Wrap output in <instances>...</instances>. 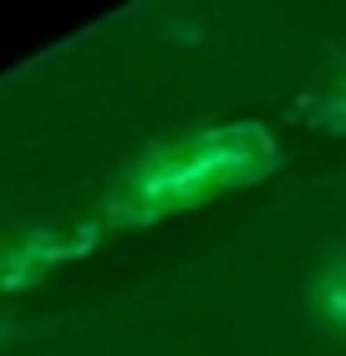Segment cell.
Here are the masks:
<instances>
[{
  "instance_id": "obj_1",
  "label": "cell",
  "mask_w": 346,
  "mask_h": 356,
  "mask_svg": "<svg viewBox=\"0 0 346 356\" xmlns=\"http://www.w3.org/2000/svg\"><path fill=\"white\" fill-rule=\"evenodd\" d=\"M270 158V143L265 133H260L255 122H244V127H219V133H209L199 148H194L184 163H173V168H158L153 178L143 184L148 199H194V193H204L214 184H235V178H250L260 173V163Z\"/></svg>"
},
{
  "instance_id": "obj_2",
  "label": "cell",
  "mask_w": 346,
  "mask_h": 356,
  "mask_svg": "<svg viewBox=\"0 0 346 356\" xmlns=\"http://www.w3.org/2000/svg\"><path fill=\"white\" fill-rule=\"evenodd\" d=\"M316 316H321V326L346 336V254H336V260L316 275Z\"/></svg>"
}]
</instances>
